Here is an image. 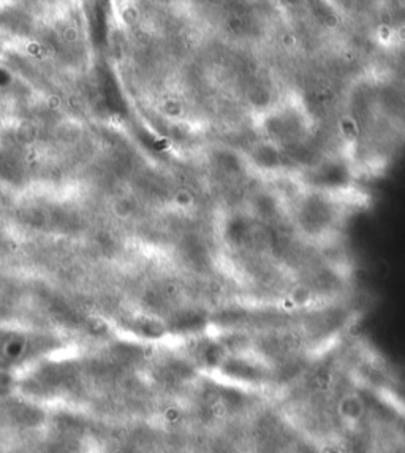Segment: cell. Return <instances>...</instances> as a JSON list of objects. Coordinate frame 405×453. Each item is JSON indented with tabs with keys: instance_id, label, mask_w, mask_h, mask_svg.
I'll use <instances>...</instances> for the list:
<instances>
[{
	"instance_id": "obj_1",
	"label": "cell",
	"mask_w": 405,
	"mask_h": 453,
	"mask_svg": "<svg viewBox=\"0 0 405 453\" xmlns=\"http://www.w3.org/2000/svg\"><path fill=\"white\" fill-rule=\"evenodd\" d=\"M180 194L97 43L0 51L2 294L62 330L111 333L165 262Z\"/></svg>"
}]
</instances>
